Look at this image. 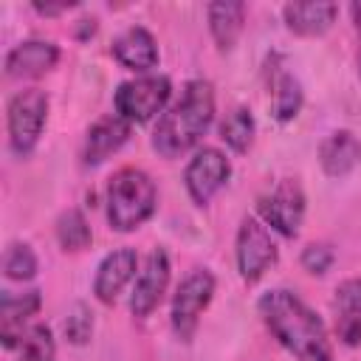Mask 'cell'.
<instances>
[{"label":"cell","mask_w":361,"mask_h":361,"mask_svg":"<svg viewBox=\"0 0 361 361\" xmlns=\"http://www.w3.org/2000/svg\"><path fill=\"white\" fill-rule=\"evenodd\" d=\"M257 310L268 333L296 361H333V344L324 322L293 290L274 288L262 293L257 302Z\"/></svg>","instance_id":"obj_1"},{"label":"cell","mask_w":361,"mask_h":361,"mask_svg":"<svg viewBox=\"0 0 361 361\" xmlns=\"http://www.w3.org/2000/svg\"><path fill=\"white\" fill-rule=\"evenodd\" d=\"M214 121V90L206 79H189L180 96L164 110L152 130V147L161 158H178L195 149Z\"/></svg>","instance_id":"obj_2"},{"label":"cell","mask_w":361,"mask_h":361,"mask_svg":"<svg viewBox=\"0 0 361 361\" xmlns=\"http://www.w3.org/2000/svg\"><path fill=\"white\" fill-rule=\"evenodd\" d=\"M158 206L155 180L138 166H121L107 186V223L116 231L144 226Z\"/></svg>","instance_id":"obj_3"},{"label":"cell","mask_w":361,"mask_h":361,"mask_svg":"<svg viewBox=\"0 0 361 361\" xmlns=\"http://www.w3.org/2000/svg\"><path fill=\"white\" fill-rule=\"evenodd\" d=\"M172 99V79L166 73H144L127 79L113 93L116 113L130 124H147L155 116L161 118Z\"/></svg>","instance_id":"obj_4"},{"label":"cell","mask_w":361,"mask_h":361,"mask_svg":"<svg viewBox=\"0 0 361 361\" xmlns=\"http://www.w3.org/2000/svg\"><path fill=\"white\" fill-rule=\"evenodd\" d=\"M48 121V96L39 87L17 90L8 99L6 107V124H8V147L14 155L25 158L39 144V135Z\"/></svg>","instance_id":"obj_5"},{"label":"cell","mask_w":361,"mask_h":361,"mask_svg":"<svg viewBox=\"0 0 361 361\" xmlns=\"http://www.w3.org/2000/svg\"><path fill=\"white\" fill-rule=\"evenodd\" d=\"M257 212L262 223L282 234V237H296L305 220V189L296 178H279L259 200Z\"/></svg>","instance_id":"obj_6"},{"label":"cell","mask_w":361,"mask_h":361,"mask_svg":"<svg viewBox=\"0 0 361 361\" xmlns=\"http://www.w3.org/2000/svg\"><path fill=\"white\" fill-rule=\"evenodd\" d=\"M212 296H214V274L209 268H192L180 279V285L172 296V310H169L172 330L178 333V338H183V341L192 338Z\"/></svg>","instance_id":"obj_7"},{"label":"cell","mask_w":361,"mask_h":361,"mask_svg":"<svg viewBox=\"0 0 361 361\" xmlns=\"http://www.w3.org/2000/svg\"><path fill=\"white\" fill-rule=\"evenodd\" d=\"M234 254H237V271L245 282H259L271 265L279 257L276 240L271 234V228L257 220V217H245L237 228V243H234Z\"/></svg>","instance_id":"obj_8"},{"label":"cell","mask_w":361,"mask_h":361,"mask_svg":"<svg viewBox=\"0 0 361 361\" xmlns=\"http://www.w3.org/2000/svg\"><path fill=\"white\" fill-rule=\"evenodd\" d=\"M231 164L217 147H197L183 169V183L197 206H206L228 180Z\"/></svg>","instance_id":"obj_9"},{"label":"cell","mask_w":361,"mask_h":361,"mask_svg":"<svg viewBox=\"0 0 361 361\" xmlns=\"http://www.w3.org/2000/svg\"><path fill=\"white\" fill-rule=\"evenodd\" d=\"M169 285V257L164 248H152L133 282V293H130V313L135 319H147L164 299Z\"/></svg>","instance_id":"obj_10"},{"label":"cell","mask_w":361,"mask_h":361,"mask_svg":"<svg viewBox=\"0 0 361 361\" xmlns=\"http://www.w3.org/2000/svg\"><path fill=\"white\" fill-rule=\"evenodd\" d=\"M130 130H133V124L124 121L118 113H110V116H102L99 121H93L85 135V144H82V164L85 166L104 164L113 152H118L127 144Z\"/></svg>","instance_id":"obj_11"},{"label":"cell","mask_w":361,"mask_h":361,"mask_svg":"<svg viewBox=\"0 0 361 361\" xmlns=\"http://www.w3.org/2000/svg\"><path fill=\"white\" fill-rule=\"evenodd\" d=\"M138 271V254L133 248H116L110 251L93 276V293L102 305H113L118 299V293L135 279Z\"/></svg>","instance_id":"obj_12"},{"label":"cell","mask_w":361,"mask_h":361,"mask_svg":"<svg viewBox=\"0 0 361 361\" xmlns=\"http://www.w3.org/2000/svg\"><path fill=\"white\" fill-rule=\"evenodd\" d=\"M110 51H113V56H116V62L121 68L135 71L141 76L149 73L158 65V59H161L158 42H155V37L144 25H130L127 31H121L113 39V48Z\"/></svg>","instance_id":"obj_13"},{"label":"cell","mask_w":361,"mask_h":361,"mask_svg":"<svg viewBox=\"0 0 361 361\" xmlns=\"http://www.w3.org/2000/svg\"><path fill=\"white\" fill-rule=\"evenodd\" d=\"M59 62V45L51 39H25L6 54V76L31 79L48 73Z\"/></svg>","instance_id":"obj_14"},{"label":"cell","mask_w":361,"mask_h":361,"mask_svg":"<svg viewBox=\"0 0 361 361\" xmlns=\"http://www.w3.org/2000/svg\"><path fill=\"white\" fill-rule=\"evenodd\" d=\"M333 316H336V336L347 347L361 344V279L338 282L333 293Z\"/></svg>","instance_id":"obj_15"},{"label":"cell","mask_w":361,"mask_h":361,"mask_svg":"<svg viewBox=\"0 0 361 361\" xmlns=\"http://www.w3.org/2000/svg\"><path fill=\"white\" fill-rule=\"evenodd\" d=\"M319 164L324 175L344 178L361 164V138L350 130H336L319 144Z\"/></svg>","instance_id":"obj_16"},{"label":"cell","mask_w":361,"mask_h":361,"mask_svg":"<svg viewBox=\"0 0 361 361\" xmlns=\"http://www.w3.org/2000/svg\"><path fill=\"white\" fill-rule=\"evenodd\" d=\"M42 305L39 290H25V293H3L0 302V330H3V344L17 347L23 333L31 327L28 319L37 316Z\"/></svg>","instance_id":"obj_17"},{"label":"cell","mask_w":361,"mask_h":361,"mask_svg":"<svg viewBox=\"0 0 361 361\" xmlns=\"http://www.w3.org/2000/svg\"><path fill=\"white\" fill-rule=\"evenodd\" d=\"M338 17V6L336 3H324V0H310V3H285L282 6V20L285 25L299 34V37H319L324 34Z\"/></svg>","instance_id":"obj_18"},{"label":"cell","mask_w":361,"mask_h":361,"mask_svg":"<svg viewBox=\"0 0 361 361\" xmlns=\"http://www.w3.org/2000/svg\"><path fill=\"white\" fill-rule=\"evenodd\" d=\"M206 17H209V31L217 42L220 51L234 48V42L243 34L245 25V3L240 0H217L206 6Z\"/></svg>","instance_id":"obj_19"},{"label":"cell","mask_w":361,"mask_h":361,"mask_svg":"<svg viewBox=\"0 0 361 361\" xmlns=\"http://www.w3.org/2000/svg\"><path fill=\"white\" fill-rule=\"evenodd\" d=\"M302 102H305V90L299 85V79L288 71L276 73L274 76V85H271V110H274V118L276 121H290L299 116L302 110Z\"/></svg>","instance_id":"obj_20"},{"label":"cell","mask_w":361,"mask_h":361,"mask_svg":"<svg viewBox=\"0 0 361 361\" xmlns=\"http://www.w3.org/2000/svg\"><path fill=\"white\" fill-rule=\"evenodd\" d=\"M254 116L248 107H234L223 121H220V138L231 152H248V147L254 144Z\"/></svg>","instance_id":"obj_21"},{"label":"cell","mask_w":361,"mask_h":361,"mask_svg":"<svg viewBox=\"0 0 361 361\" xmlns=\"http://www.w3.org/2000/svg\"><path fill=\"white\" fill-rule=\"evenodd\" d=\"M17 361H56V341L48 324L37 322L23 333L17 344Z\"/></svg>","instance_id":"obj_22"},{"label":"cell","mask_w":361,"mask_h":361,"mask_svg":"<svg viewBox=\"0 0 361 361\" xmlns=\"http://www.w3.org/2000/svg\"><path fill=\"white\" fill-rule=\"evenodd\" d=\"M56 240L65 251H85L93 240V231L79 209H65L56 217Z\"/></svg>","instance_id":"obj_23"},{"label":"cell","mask_w":361,"mask_h":361,"mask_svg":"<svg viewBox=\"0 0 361 361\" xmlns=\"http://www.w3.org/2000/svg\"><path fill=\"white\" fill-rule=\"evenodd\" d=\"M37 254L28 243H11L3 254V274L8 279H17V282H25V279H34L37 276Z\"/></svg>","instance_id":"obj_24"},{"label":"cell","mask_w":361,"mask_h":361,"mask_svg":"<svg viewBox=\"0 0 361 361\" xmlns=\"http://www.w3.org/2000/svg\"><path fill=\"white\" fill-rule=\"evenodd\" d=\"M62 327H65V336H68L71 344H85L90 338V333H93V313H90V307L82 305V302H76L68 310Z\"/></svg>","instance_id":"obj_25"},{"label":"cell","mask_w":361,"mask_h":361,"mask_svg":"<svg viewBox=\"0 0 361 361\" xmlns=\"http://www.w3.org/2000/svg\"><path fill=\"white\" fill-rule=\"evenodd\" d=\"M302 268L307 271V274H327V268L333 265V248L327 245V243H310V245H305V251H302Z\"/></svg>","instance_id":"obj_26"},{"label":"cell","mask_w":361,"mask_h":361,"mask_svg":"<svg viewBox=\"0 0 361 361\" xmlns=\"http://www.w3.org/2000/svg\"><path fill=\"white\" fill-rule=\"evenodd\" d=\"M73 3H34V8L39 11V14H59V11H65V8H71Z\"/></svg>","instance_id":"obj_27"},{"label":"cell","mask_w":361,"mask_h":361,"mask_svg":"<svg viewBox=\"0 0 361 361\" xmlns=\"http://www.w3.org/2000/svg\"><path fill=\"white\" fill-rule=\"evenodd\" d=\"M353 17H355V25L361 34V6H353ZM358 73H361V39H358Z\"/></svg>","instance_id":"obj_28"}]
</instances>
